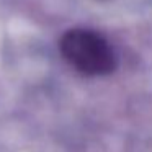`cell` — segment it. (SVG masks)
<instances>
[{"mask_svg": "<svg viewBox=\"0 0 152 152\" xmlns=\"http://www.w3.org/2000/svg\"><path fill=\"white\" fill-rule=\"evenodd\" d=\"M64 59L79 72L87 75H103L115 69V54L106 39L90 30L75 28L61 38Z\"/></svg>", "mask_w": 152, "mask_h": 152, "instance_id": "6da1fadb", "label": "cell"}]
</instances>
